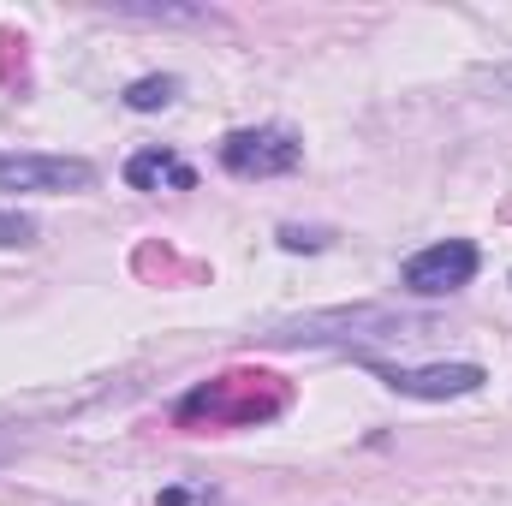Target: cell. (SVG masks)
<instances>
[{"label":"cell","instance_id":"6da1fadb","mask_svg":"<svg viewBox=\"0 0 512 506\" xmlns=\"http://www.w3.org/2000/svg\"><path fill=\"white\" fill-rule=\"evenodd\" d=\"M435 316H411L399 304H340V310H304L292 322H274L268 346H364V340H411L429 334Z\"/></svg>","mask_w":512,"mask_h":506},{"label":"cell","instance_id":"7a4b0ae2","mask_svg":"<svg viewBox=\"0 0 512 506\" xmlns=\"http://www.w3.org/2000/svg\"><path fill=\"white\" fill-rule=\"evenodd\" d=\"M304 161L298 131L286 126H251V131H227L221 137V167L239 179H280Z\"/></svg>","mask_w":512,"mask_h":506},{"label":"cell","instance_id":"3957f363","mask_svg":"<svg viewBox=\"0 0 512 506\" xmlns=\"http://www.w3.org/2000/svg\"><path fill=\"white\" fill-rule=\"evenodd\" d=\"M96 167L84 155H30V149H0V191H42V197H66V191H90Z\"/></svg>","mask_w":512,"mask_h":506},{"label":"cell","instance_id":"277c9868","mask_svg":"<svg viewBox=\"0 0 512 506\" xmlns=\"http://www.w3.org/2000/svg\"><path fill=\"white\" fill-rule=\"evenodd\" d=\"M477 245L471 239H441V245H429V251H417L405 268H399V280H405V292H417V298H447V292H459V286H471V274H477Z\"/></svg>","mask_w":512,"mask_h":506},{"label":"cell","instance_id":"5b68a950","mask_svg":"<svg viewBox=\"0 0 512 506\" xmlns=\"http://www.w3.org/2000/svg\"><path fill=\"white\" fill-rule=\"evenodd\" d=\"M382 381L405 399H465L483 387V364H376Z\"/></svg>","mask_w":512,"mask_h":506},{"label":"cell","instance_id":"8992f818","mask_svg":"<svg viewBox=\"0 0 512 506\" xmlns=\"http://www.w3.org/2000/svg\"><path fill=\"white\" fill-rule=\"evenodd\" d=\"M126 185L131 191H161V185H191V167L179 161V155H167V149H137L126 161Z\"/></svg>","mask_w":512,"mask_h":506},{"label":"cell","instance_id":"52a82bcc","mask_svg":"<svg viewBox=\"0 0 512 506\" xmlns=\"http://www.w3.org/2000/svg\"><path fill=\"white\" fill-rule=\"evenodd\" d=\"M179 96V78H137V84H126V108L131 114H155V108H167Z\"/></svg>","mask_w":512,"mask_h":506},{"label":"cell","instance_id":"ba28073f","mask_svg":"<svg viewBox=\"0 0 512 506\" xmlns=\"http://www.w3.org/2000/svg\"><path fill=\"white\" fill-rule=\"evenodd\" d=\"M24 245H36V221L18 209H0V251H24Z\"/></svg>","mask_w":512,"mask_h":506},{"label":"cell","instance_id":"9c48e42d","mask_svg":"<svg viewBox=\"0 0 512 506\" xmlns=\"http://www.w3.org/2000/svg\"><path fill=\"white\" fill-rule=\"evenodd\" d=\"M126 18H149V24H191V18H209L203 6H120Z\"/></svg>","mask_w":512,"mask_h":506},{"label":"cell","instance_id":"30bf717a","mask_svg":"<svg viewBox=\"0 0 512 506\" xmlns=\"http://www.w3.org/2000/svg\"><path fill=\"white\" fill-rule=\"evenodd\" d=\"M280 245H286V251H322L328 239H322V233H298V227H286V233H280Z\"/></svg>","mask_w":512,"mask_h":506},{"label":"cell","instance_id":"8fae6325","mask_svg":"<svg viewBox=\"0 0 512 506\" xmlns=\"http://www.w3.org/2000/svg\"><path fill=\"white\" fill-rule=\"evenodd\" d=\"M6 459H18V441H12V435H0V465H6Z\"/></svg>","mask_w":512,"mask_h":506}]
</instances>
